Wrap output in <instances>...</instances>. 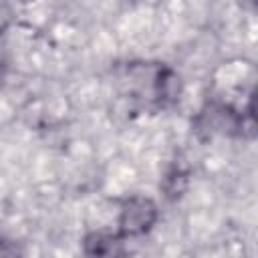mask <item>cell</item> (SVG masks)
<instances>
[{"label":"cell","instance_id":"obj_1","mask_svg":"<svg viewBox=\"0 0 258 258\" xmlns=\"http://www.w3.org/2000/svg\"><path fill=\"white\" fill-rule=\"evenodd\" d=\"M159 220V206L155 200L147 196H129L123 200L119 218H117V234L123 240L141 238L153 230Z\"/></svg>","mask_w":258,"mask_h":258},{"label":"cell","instance_id":"obj_2","mask_svg":"<svg viewBox=\"0 0 258 258\" xmlns=\"http://www.w3.org/2000/svg\"><path fill=\"white\" fill-rule=\"evenodd\" d=\"M202 121H204V127L208 131H212V133H220V135H242L244 133V121H246V117L242 113H238L236 109H232L230 105L216 103V105H210L202 113Z\"/></svg>","mask_w":258,"mask_h":258},{"label":"cell","instance_id":"obj_3","mask_svg":"<svg viewBox=\"0 0 258 258\" xmlns=\"http://www.w3.org/2000/svg\"><path fill=\"white\" fill-rule=\"evenodd\" d=\"M181 93H183L181 77L171 67H159L155 71V77H153L155 101L163 107H169V105H175L179 101Z\"/></svg>","mask_w":258,"mask_h":258},{"label":"cell","instance_id":"obj_4","mask_svg":"<svg viewBox=\"0 0 258 258\" xmlns=\"http://www.w3.org/2000/svg\"><path fill=\"white\" fill-rule=\"evenodd\" d=\"M123 238L115 232H91L83 238V254L87 256H117L123 254Z\"/></svg>","mask_w":258,"mask_h":258},{"label":"cell","instance_id":"obj_5","mask_svg":"<svg viewBox=\"0 0 258 258\" xmlns=\"http://www.w3.org/2000/svg\"><path fill=\"white\" fill-rule=\"evenodd\" d=\"M163 191H165V198L167 200H177L183 196L185 187H187V171L183 169H171L165 177H163V183H161Z\"/></svg>","mask_w":258,"mask_h":258},{"label":"cell","instance_id":"obj_6","mask_svg":"<svg viewBox=\"0 0 258 258\" xmlns=\"http://www.w3.org/2000/svg\"><path fill=\"white\" fill-rule=\"evenodd\" d=\"M14 22V10L8 0H0V36L12 26Z\"/></svg>","mask_w":258,"mask_h":258},{"label":"cell","instance_id":"obj_7","mask_svg":"<svg viewBox=\"0 0 258 258\" xmlns=\"http://www.w3.org/2000/svg\"><path fill=\"white\" fill-rule=\"evenodd\" d=\"M10 252H14V250L8 248V242H4V240L0 238V254H10Z\"/></svg>","mask_w":258,"mask_h":258},{"label":"cell","instance_id":"obj_8","mask_svg":"<svg viewBox=\"0 0 258 258\" xmlns=\"http://www.w3.org/2000/svg\"><path fill=\"white\" fill-rule=\"evenodd\" d=\"M133 2H135V0H133Z\"/></svg>","mask_w":258,"mask_h":258}]
</instances>
